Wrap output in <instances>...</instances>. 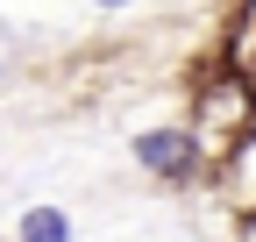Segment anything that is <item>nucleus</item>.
I'll use <instances>...</instances> for the list:
<instances>
[{
    "mask_svg": "<svg viewBox=\"0 0 256 242\" xmlns=\"http://www.w3.org/2000/svg\"><path fill=\"white\" fill-rule=\"evenodd\" d=\"M136 164H142L150 178H192L200 142H192L185 121H164V128H142V136H136Z\"/></svg>",
    "mask_w": 256,
    "mask_h": 242,
    "instance_id": "1",
    "label": "nucleus"
},
{
    "mask_svg": "<svg viewBox=\"0 0 256 242\" xmlns=\"http://www.w3.org/2000/svg\"><path fill=\"white\" fill-rule=\"evenodd\" d=\"M92 8H100V14H121V8H136V0H92Z\"/></svg>",
    "mask_w": 256,
    "mask_h": 242,
    "instance_id": "3",
    "label": "nucleus"
},
{
    "mask_svg": "<svg viewBox=\"0 0 256 242\" xmlns=\"http://www.w3.org/2000/svg\"><path fill=\"white\" fill-rule=\"evenodd\" d=\"M14 242H78V228H72L64 206H28L14 221Z\"/></svg>",
    "mask_w": 256,
    "mask_h": 242,
    "instance_id": "2",
    "label": "nucleus"
},
{
    "mask_svg": "<svg viewBox=\"0 0 256 242\" xmlns=\"http://www.w3.org/2000/svg\"><path fill=\"white\" fill-rule=\"evenodd\" d=\"M0 86H8V64H0Z\"/></svg>",
    "mask_w": 256,
    "mask_h": 242,
    "instance_id": "4",
    "label": "nucleus"
}]
</instances>
